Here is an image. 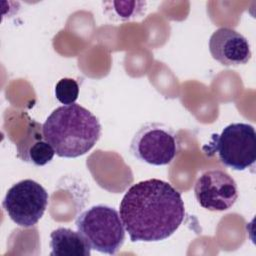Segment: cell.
<instances>
[{
    "label": "cell",
    "mask_w": 256,
    "mask_h": 256,
    "mask_svg": "<svg viewBox=\"0 0 256 256\" xmlns=\"http://www.w3.org/2000/svg\"><path fill=\"white\" fill-rule=\"evenodd\" d=\"M203 150L209 155L217 154L221 163L233 170L253 168L256 161L255 129L246 123L230 124L221 134L213 135Z\"/></svg>",
    "instance_id": "obj_4"
},
{
    "label": "cell",
    "mask_w": 256,
    "mask_h": 256,
    "mask_svg": "<svg viewBox=\"0 0 256 256\" xmlns=\"http://www.w3.org/2000/svg\"><path fill=\"white\" fill-rule=\"evenodd\" d=\"M75 224L91 249L100 253L115 255L125 242V227L119 212L113 207L93 206L81 213Z\"/></svg>",
    "instance_id": "obj_3"
},
{
    "label": "cell",
    "mask_w": 256,
    "mask_h": 256,
    "mask_svg": "<svg viewBox=\"0 0 256 256\" xmlns=\"http://www.w3.org/2000/svg\"><path fill=\"white\" fill-rule=\"evenodd\" d=\"M130 151L141 162L164 166L177 157L180 141L172 127L163 123H146L134 135Z\"/></svg>",
    "instance_id": "obj_5"
},
{
    "label": "cell",
    "mask_w": 256,
    "mask_h": 256,
    "mask_svg": "<svg viewBox=\"0 0 256 256\" xmlns=\"http://www.w3.org/2000/svg\"><path fill=\"white\" fill-rule=\"evenodd\" d=\"M113 11L120 20H130L141 16L145 12V2H112Z\"/></svg>",
    "instance_id": "obj_12"
},
{
    "label": "cell",
    "mask_w": 256,
    "mask_h": 256,
    "mask_svg": "<svg viewBox=\"0 0 256 256\" xmlns=\"http://www.w3.org/2000/svg\"><path fill=\"white\" fill-rule=\"evenodd\" d=\"M120 217L132 242H158L181 226L185 205L170 183L148 179L128 189L120 203Z\"/></svg>",
    "instance_id": "obj_1"
},
{
    "label": "cell",
    "mask_w": 256,
    "mask_h": 256,
    "mask_svg": "<svg viewBox=\"0 0 256 256\" xmlns=\"http://www.w3.org/2000/svg\"><path fill=\"white\" fill-rule=\"evenodd\" d=\"M43 134L56 155L77 158L95 146L102 127L99 119L83 106L63 105L48 116L43 124Z\"/></svg>",
    "instance_id": "obj_2"
},
{
    "label": "cell",
    "mask_w": 256,
    "mask_h": 256,
    "mask_svg": "<svg viewBox=\"0 0 256 256\" xmlns=\"http://www.w3.org/2000/svg\"><path fill=\"white\" fill-rule=\"evenodd\" d=\"M48 203L49 194L45 188L34 180L25 179L8 190L2 206L14 223L30 228L43 217Z\"/></svg>",
    "instance_id": "obj_6"
},
{
    "label": "cell",
    "mask_w": 256,
    "mask_h": 256,
    "mask_svg": "<svg viewBox=\"0 0 256 256\" xmlns=\"http://www.w3.org/2000/svg\"><path fill=\"white\" fill-rule=\"evenodd\" d=\"M16 147L18 158L38 167L50 163L56 154L43 134V125L34 120L31 121L26 136Z\"/></svg>",
    "instance_id": "obj_9"
},
{
    "label": "cell",
    "mask_w": 256,
    "mask_h": 256,
    "mask_svg": "<svg viewBox=\"0 0 256 256\" xmlns=\"http://www.w3.org/2000/svg\"><path fill=\"white\" fill-rule=\"evenodd\" d=\"M51 256H90L91 247L79 233L69 228H58L50 235Z\"/></svg>",
    "instance_id": "obj_10"
},
{
    "label": "cell",
    "mask_w": 256,
    "mask_h": 256,
    "mask_svg": "<svg viewBox=\"0 0 256 256\" xmlns=\"http://www.w3.org/2000/svg\"><path fill=\"white\" fill-rule=\"evenodd\" d=\"M194 193L200 206L209 211L228 210L239 196L237 183L222 170L203 173L195 183Z\"/></svg>",
    "instance_id": "obj_7"
},
{
    "label": "cell",
    "mask_w": 256,
    "mask_h": 256,
    "mask_svg": "<svg viewBox=\"0 0 256 256\" xmlns=\"http://www.w3.org/2000/svg\"><path fill=\"white\" fill-rule=\"evenodd\" d=\"M55 96L57 100L64 105H72L78 99L79 85L71 78L61 79L55 87Z\"/></svg>",
    "instance_id": "obj_11"
},
{
    "label": "cell",
    "mask_w": 256,
    "mask_h": 256,
    "mask_svg": "<svg viewBox=\"0 0 256 256\" xmlns=\"http://www.w3.org/2000/svg\"><path fill=\"white\" fill-rule=\"evenodd\" d=\"M209 49L212 57L224 66L247 64L252 56L248 40L234 29L222 27L210 37Z\"/></svg>",
    "instance_id": "obj_8"
}]
</instances>
